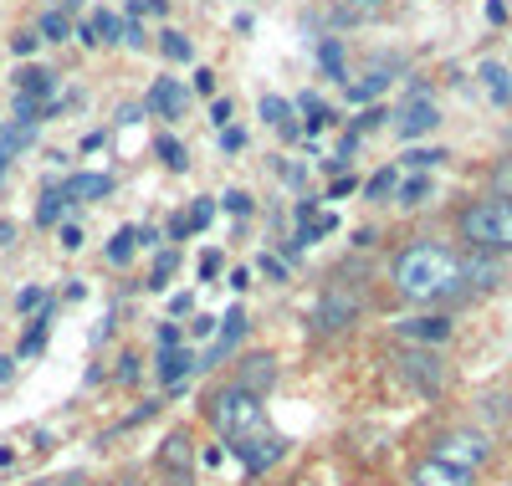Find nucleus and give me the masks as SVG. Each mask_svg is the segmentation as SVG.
Segmentation results:
<instances>
[{"label":"nucleus","mask_w":512,"mask_h":486,"mask_svg":"<svg viewBox=\"0 0 512 486\" xmlns=\"http://www.w3.org/2000/svg\"><path fill=\"white\" fill-rule=\"evenodd\" d=\"M390 282L410 302H441V297H451L461 287V256L436 246V241H415V246H405L395 256Z\"/></svg>","instance_id":"f257e3e1"},{"label":"nucleus","mask_w":512,"mask_h":486,"mask_svg":"<svg viewBox=\"0 0 512 486\" xmlns=\"http://www.w3.org/2000/svg\"><path fill=\"white\" fill-rule=\"evenodd\" d=\"M205 415H210V425H216V435L231 440V446L267 435V405H262V394H251L246 384H221L205 400Z\"/></svg>","instance_id":"f03ea898"},{"label":"nucleus","mask_w":512,"mask_h":486,"mask_svg":"<svg viewBox=\"0 0 512 486\" xmlns=\"http://www.w3.org/2000/svg\"><path fill=\"white\" fill-rule=\"evenodd\" d=\"M461 241H472V251L502 256L512 251V205L507 200H477L461 210Z\"/></svg>","instance_id":"7ed1b4c3"},{"label":"nucleus","mask_w":512,"mask_h":486,"mask_svg":"<svg viewBox=\"0 0 512 486\" xmlns=\"http://www.w3.org/2000/svg\"><path fill=\"white\" fill-rule=\"evenodd\" d=\"M487 456H492V446H487V435H477V430H451V435L436 440V461H446L456 471L477 476V466H487Z\"/></svg>","instance_id":"20e7f679"},{"label":"nucleus","mask_w":512,"mask_h":486,"mask_svg":"<svg viewBox=\"0 0 512 486\" xmlns=\"http://www.w3.org/2000/svg\"><path fill=\"white\" fill-rule=\"evenodd\" d=\"M354 318H359V297H354L349 287H328V292L313 302V328H318V333H344Z\"/></svg>","instance_id":"39448f33"},{"label":"nucleus","mask_w":512,"mask_h":486,"mask_svg":"<svg viewBox=\"0 0 512 486\" xmlns=\"http://www.w3.org/2000/svg\"><path fill=\"white\" fill-rule=\"evenodd\" d=\"M231 456L251 471V476H262V471H272V466H282V456H287V440L277 435V430H267V435H256V440H241V446H231Z\"/></svg>","instance_id":"423d86ee"},{"label":"nucleus","mask_w":512,"mask_h":486,"mask_svg":"<svg viewBox=\"0 0 512 486\" xmlns=\"http://www.w3.org/2000/svg\"><path fill=\"white\" fill-rule=\"evenodd\" d=\"M395 364H400L405 384H415L420 394H441V384H446V369H441V359H436V353H425V348H405Z\"/></svg>","instance_id":"0eeeda50"},{"label":"nucleus","mask_w":512,"mask_h":486,"mask_svg":"<svg viewBox=\"0 0 512 486\" xmlns=\"http://www.w3.org/2000/svg\"><path fill=\"white\" fill-rule=\"evenodd\" d=\"M190 466H195L190 435H185V430H169V435H164V446H159V471L175 481V486H190Z\"/></svg>","instance_id":"6e6552de"},{"label":"nucleus","mask_w":512,"mask_h":486,"mask_svg":"<svg viewBox=\"0 0 512 486\" xmlns=\"http://www.w3.org/2000/svg\"><path fill=\"white\" fill-rule=\"evenodd\" d=\"M436 123H441V108L431 103V93H410V103H405L400 118H395L400 139H420V134H431Z\"/></svg>","instance_id":"1a4fd4ad"},{"label":"nucleus","mask_w":512,"mask_h":486,"mask_svg":"<svg viewBox=\"0 0 512 486\" xmlns=\"http://www.w3.org/2000/svg\"><path fill=\"white\" fill-rule=\"evenodd\" d=\"M185 103H190V87H180L175 77H159V82L149 87V113H159V118L185 113Z\"/></svg>","instance_id":"9d476101"},{"label":"nucleus","mask_w":512,"mask_h":486,"mask_svg":"<svg viewBox=\"0 0 512 486\" xmlns=\"http://www.w3.org/2000/svg\"><path fill=\"white\" fill-rule=\"evenodd\" d=\"M62 195H67V205L108 200L113 195V174H72V180H62Z\"/></svg>","instance_id":"9b49d317"},{"label":"nucleus","mask_w":512,"mask_h":486,"mask_svg":"<svg viewBox=\"0 0 512 486\" xmlns=\"http://www.w3.org/2000/svg\"><path fill=\"white\" fill-rule=\"evenodd\" d=\"M410 481L415 486H472V471H456V466H446V461H420L415 471H410Z\"/></svg>","instance_id":"f8f14e48"},{"label":"nucleus","mask_w":512,"mask_h":486,"mask_svg":"<svg viewBox=\"0 0 512 486\" xmlns=\"http://www.w3.org/2000/svg\"><path fill=\"white\" fill-rule=\"evenodd\" d=\"M400 338H410V343H446V338H451V318H441V313L405 318V323H400Z\"/></svg>","instance_id":"ddd939ff"},{"label":"nucleus","mask_w":512,"mask_h":486,"mask_svg":"<svg viewBox=\"0 0 512 486\" xmlns=\"http://www.w3.org/2000/svg\"><path fill=\"white\" fill-rule=\"evenodd\" d=\"M52 93H57V72H47V67H21L16 72V98L52 103Z\"/></svg>","instance_id":"4468645a"},{"label":"nucleus","mask_w":512,"mask_h":486,"mask_svg":"<svg viewBox=\"0 0 512 486\" xmlns=\"http://www.w3.org/2000/svg\"><path fill=\"white\" fill-rule=\"evenodd\" d=\"M241 333H246V313L241 307H231V313L216 323V343H210V353H205V364H216V359H226V353L241 343Z\"/></svg>","instance_id":"2eb2a0df"},{"label":"nucleus","mask_w":512,"mask_h":486,"mask_svg":"<svg viewBox=\"0 0 512 486\" xmlns=\"http://www.w3.org/2000/svg\"><path fill=\"white\" fill-rule=\"evenodd\" d=\"M502 282V267H497V261L487 256V251H477V256H466L461 261V287H497Z\"/></svg>","instance_id":"dca6fc26"},{"label":"nucleus","mask_w":512,"mask_h":486,"mask_svg":"<svg viewBox=\"0 0 512 486\" xmlns=\"http://www.w3.org/2000/svg\"><path fill=\"white\" fill-rule=\"evenodd\" d=\"M190 369H195V353H185V348H159V384L180 389Z\"/></svg>","instance_id":"f3484780"},{"label":"nucleus","mask_w":512,"mask_h":486,"mask_svg":"<svg viewBox=\"0 0 512 486\" xmlns=\"http://www.w3.org/2000/svg\"><path fill=\"white\" fill-rule=\"evenodd\" d=\"M210 215H216V200H195V205H190V210L175 220V226H169V236L180 241V236H195V231H205V226H210Z\"/></svg>","instance_id":"a211bd4d"},{"label":"nucleus","mask_w":512,"mask_h":486,"mask_svg":"<svg viewBox=\"0 0 512 486\" xmlns=\"http://www.w3.org/2000/svg\"><path fill=\"white\" fill-rule=\"evenodd\" d=\"M241 384H246L251 394L272 389V384H277V364L267 359V353H256V359H246V369H241Z\"/></svg>","instance_id":"6ab92c4d"},{"label":"nucleus","mask_w":512,"mask_h":486,"mask_svg":"<svg viewBox=\"0 0 512 486\" xmlns=\"http://www.w3.org/2000/svg\"><path fill=\"white\" fill-rule=\"evenodd\" d=\"M134 251H139V226H118L113 241H108V261H113V267H128Z\"/></svg>","instance_id":"aec40b11"},{"label":"nucleus","mask_w":512,"mask_h":486,"mask_svg":"<svg viewBox=\"0 0 512 486\" xmlns=\"http://www.w3.org/2000/svg\"><path fill=\"white\" fill-rule=\"evenodd\" d=\"M395 200H400L405 210L425 205V200H431V174H410V180H400V185H395Z\"/></svg>","instance_id":"412c9836"},{"label":"nucleus","mask_w":512,"mask_h":486,"mask_svg":"<svg viewBox=\"0 0 512 486\" xmlns=\"http://www.w3.org/2000/svg\"><path fill=\"white\" fill-rule=\"evenodd\" d=\"M482 82H487L492 103H512V77H507L502 62H482Z\"/></svg>","instance_id":"4be33fe9"},{"label":"nucleus","mask_w":512,"mask_h":486,"mask_svg":"<svg viewBox=\"0 0 512 486\" xmlns=\"http://www.w3.org/2000/svg\"><path fill=\"white\" fill-rule=\"evenodd\" d=\"M154 154H159V164H164L169 174H185V169H190V159H185V144H180V139H169V134L154 144Z\"/></svg>","instance_id":"5701e85b"},{"label":"nucleus","mask_w":512,"mask_h":486,"mask_svg":"<svg viewBox=\"0 0 512 486\" xmlns=\"http://www.w3.org/2000/svg\"><path fill=\"white\" fill-rule=\"evenodd\" d=\"M62 210H67V195L62 190H47V195H41V205H36V226L52 231L57 220H62Z\"/></svg>","instance_id":"b1692460"},{"label":"nucleus","mask_w":512,"mask_h":486,"mask_svg":"<svg viewBox=\"0 0 512 486\" xmlns=\"http://www.w3.org/2000/svg\"><path fill=\"white\" fill-rule=\"evenodd\" d=\"M384 87H390V72L374 67L364 82H349V98H354V103H369V98H379V93H384Z\"/></svg>","instance_id":"393cba45"},{"label":"nucleus","mask_w":512,"mask_h":486,"mask_svg":"<svg viewBox=\"0 0 512 486\" xmlns=\"http://www.w3.org/2000/svg\"><path fill=\"white\" fill-rule=\"evenodd\" d=\"M52 313H41L31 328H26V338H21V359H36L41 348H47V333H52V323H47Z\"/></svg>","instance_id":"a878e982"},{"label":"nucleus","mask_w":512,"mask_h":486,"mask_svg":"<svg viewBox=\"0 0 512 486\" xmlns=\"http://www.w3.org/2000/svg\"><path fill=\"white\" fill-rule=\"evenodd\" d=\"M159 52H164L169 62H190V57H195V47H190V36H185V31H164Z\"/></svg>","instance_id":"bb28decb"},{"label":"nucleus","mask_w":512,"mask_h":486,"mask_svg":"<svg viewBox=\"0 0 512 486\" xmlns=\"http://www.w3.org/2000/svg\"><path fill=\"white\" fill-rule=\"evenodd\" d=\"M318 62H323V72H328V77H344V47H338L333 36L318 47Z\"/></svg>","instance_id":"cd10ccee"},{"label":"nucleus","mask_w":512,"mask_h":486,"mask_svg":"<svg viewBox=\"0 0 512 486\" xmlns=\"http://www.w3.org/2000/svg\"><path fill=\"white\" fill-rule=\"evenodd\" d=\"M175 267H180L175 246H169V251H159V261H154V277H149V287H169V277H175Z\"/></svg>","instance_id":"c85d7f7f"},{"label":"nucleus","mask_w":512,"mask_h":486,"mask_svg":"<svg viewBox=\"0 0 512 486\" xmlns=\"http://www.w3.org/2000/svg\"><path fill=\"white\" fill-rule=\"evenodd\" d=\"M395 185H400V174H395V169H379L374 180L364 185V195H369V200H384V195H395Z\"/></svg>","instance_id":"c756f323"},{"label":"nucleus","mask_w":512,"mask_h":486,"mask_svg":"<svg viewBox=\"0 0 512 486\" xmlns=\"http://www.w3.org/2000/svg\"><path fill=\"white\" fill-rule=\"evenodd\" d=\"M36 36H47V41H67V16L62 11H47L41 16V31Z\"/></svg>","instance_id":"7c9ffc66"},{"label":"nucleus","mask_w":512,"mask_h":486,"mask_svg":"<svg viewBox=\"0 0 512 486\" xmlns=\"http://www.w3.org/2000/svg\"><path fill=\"white\" fill-rule=\"evenodd\" d=\"M441 159H446L441 149H410V154H405V164H410L415 174H425V169H436Z\"/></svg>","instance_id":"2f4dec72"},{"label":"nucleus","mask_w":512,"mask_h":486,"mask_svg":"<svg viewBox=\"0 0 512 486\" xmlns=\"http://www.w3.org/2000/svg\"><path fill=\"white\" fill-rule=\"evenodd\" d=\"M287 113H292V103H287V98H262V118H267L272 128H282V123H287Z\"/></svg>","instance_id":"473e14b6"},{"label":"nucleus","mask_w":512,"mask_h":486,"mask_svg":"<svg viewBox=\"0 0 512 486\" xmlns=\"http://www.w3.org/2000/svg\"><path fill=\"white\" fill-rule=\"evenodd\" d=\"M492 190H497V200H507V205H512V159H502V164H497Z\"/></svg>","instance_id":"72a5a7b5"},{"label":"nucleus","mask_w":512,"mask_h":486,"mask_svg":"<svg viewBox=\"0 0 512 486\" xmlns=\"http://www.w3.org/2000/svg\"><path fill=\"white\" fill-rule=\"evenodd\" d=\"M384 118H390V113H384V108H369V113H359V123H354V134H369V128H379Z\"/></svg>","instance_id":"f704fd0d"},{"label":"nucleus","mask_w":512,"mask_h":486,"mask_svg":"<svg viewBox=\"0 0 512 486\" xmlns=\"http://www.w3.org/2000/svg\"><path fill=\"white\" fill-rule=\"evenodd\" d=\"M226 210H231V215H251V195H246V190H231V195H226Z\"/></svg>","instance_id":"c9c22d12"},{"label":"nucleus","mask_w":512,"mask_h":486,"mask_svg":"<svg viewBox=\"0 0 512 486\" xmlns=\"http://www.w3.org/2000/svg\"><path fill=\"white\" fill-rule=\"evenodd\" d=\"M210 123H216V128H231V103H226V98L210 103Z\"/></svg>","instance_id":"e433bc0d"},{"label":"nucleus","mask_w":512,"mask_h":486,"mask_svg":"<svg viewBox=\"0 0 512 486\" xmlns=\"http://www.w3.org/2000/svg\"><path fill=\"white\" fill-rule=\"evenodd\" d=\"M41 302H47V292H41V287H26V292L16 297V307H21V313H31V307H41Z\"/></svg>","instance_id":"4c0bfd02"},{"label":"nucleus","mask_w":512,"mask_h":486,"mask_svg":"<svg viewBox=\"0 0 512 486\" xmlns=\"http://www.w3.org/2000/svg\"><path fill=\"white\" fill-rule=\"evenodd\" d=\"M118 379H123V384L139 379V359H134V353H123V359H118Z\"/></svg>","instance_id":"58836bf2"},{"label":"nucleus","mask_w":512,"mask_h":486,"mask_svg":"<svg viewBox=\"0 0 512 486\" xmlns=\"http://www.w3.org/2000/svg\"><path fill=\"white\" fill-rule=\"evenodd\" d=\"M164 11V0H128V16H154Z\"/></svg>","instance_id":"ea45409f"},{"label":"nucleus","mask_w":512,"mask_h":486,"mask_svg":"<svg viewBox=\"0 0 512 486\" xmlns=\"http://www.w3.org/2000/svg\"><path fill=\"white\" fill-rule=\"evenodd\" d=\"M36 41H41L36 31H21V36L11 41V47H16V57H31V52H36Z\"/></svg>","instance_id":"a19ab883"},{"label":"nucleus","mask_w":512,"mask_h":486,"mask_svg":"<svg viewBox=\"0 0 512 486\" xmlns=\"http://www.w3.org/2000/svg\"><path fill=\"white\" fill-rule=\"evenodd\" d=\"M216 272H221V251H205V256H200V277L210 282V277H216Z\"/></svg>","instance_id":"79ce46f5"},{"label":"nucleus","mask_w":512,"mask_h":486,"mask_svg":"<svg viewBox=\"0 0 512 486\" xmlns=\"http://www.w3.org/2000/svg\"><path fill=\"white\" fill-rule=\"evenodd\" d=\"M195 93H205V98L216 93V72H210V67H200V72H195Z\"/></svg>","instance_id":"37998d69"},{"label":"nucleus","mask_w":512,"mask_h":486,"mask_svg":"<svg viewBox=\"0 0 512 486\" xmlns=\"http://www.w3.org/2000/svg\"><path fill=\"white\" fill-rule=\"evenodd\" d=\"M180 338H185V333H180L175 323H164V328H159V348H180Z\"/></svg>","instance_id":"c03bdc74"},{"label":"nucleus","mask_w":512,"mask_h":486,"mask_svg":"<svg viewBox=\"0 0 512 486\" xmlns=\"http://www.w3.org/2000/svg\"><path fill=\"white\" fill-rule=\"evenodd\" d=\"M123 47H134V52L144 47V31H139L134 21H123Z\"/></svg>","instance_id":"a18cd8bd"},{"label":"nucleus","mask_w":512,"mask_h":486,"mask_svg":"<svg viewBox=\"0 0 512 486\" xmlns=\"http://www.w3.org/2000/svg\"><path fill=\"white\" fill-rule=\"evenodd\" d=\"M262 272H267L272 282H287V267H282V261H277V256H262Z\"/></svg>","instance_id":"49530a36"},{"label":"nucleus","mask_w":512,"mask_h":486,"mask_svg":"<svg viewBox=\"0 0 512 486\" xmlns=\"http://www.w3.org/2000/svg\"><path fill=\"white\" fill-rule=\"evenodd\" d=\"M241 144H246V134H241V128H226V134H221V149H226V154H236Z\"/></svg>","instance_id":"de8ad7c7"},{"label":"nucleus","mask_w":512,"mask_h":486,"mask_svg":"<svg viewBox=\"0 0 512 486\" xmlns=\"http://www.w3.org/2000/svg\"><path fill=\"white\" fill-rule=\"evenodd\" d=\"M190 307H195L190 292H175V297H169V313H190Z\"/></svg>","instance_id":"09e8293b"},{"label":"nucleus","mask_w":512,"mask_h":486,"mask_svg":"<svg viewBox=\"0 0 512 486\" xmlns=\"http://www.w3.org/2000/svg\"><path fill=\"white\" fill-rule=\"evenodd\" d=\"M82 246V231L77 226H62V251H77Z\"/></svg>","instance_id":"8fccbe9b"},{"label":"nucleus","mask_w":512,"mask_h":486,"mask_svg":"<svg viewBox=\"0 0 512 486\" xmlns=\"http://www.w3.org/2000/svg\"><path fill=\"white\" fill-rule=\"evenodd\" d=\"M487 21H492V26L507 21V6H502V0H487Z\"/></svg>","instance_id":"3c124183"},{"label":"nucleus","mask_w":512,"mask_h":486,"mask_svg":"<svg viewBox=\"0 0 512 486\" xmlns=\"http://www.w3.org/2000/svg\"><path fill=\"white\" fill-rule=\"evenodd\" d=\"M190 333H195V338H205V333H216V323H210V318H195V323H190Z\"/></svg>","instance_id":"603ef678"},{"label":"nucleus","mask_w":512,"mask_h":486,"mask_svg":"<svg viewBox=\"0 0 512 486\" xmlns=\"http://www.w3.org/2000/svg\"><path fill=\"white\" fill-rule=\"evenodd\" d=\"M16 241V226H11V220H0V246H11Z\"/></svg>","instance_id":"864d4df0"},{"label":"nucleus","mask_w":512,"mask_h":486,"mask_svg":"<svg viewBox=\"0 0 512 486\" xmlns=\"http://www.w3.org/2000/svg\"><path fill=\"white\" fill-rule=\"evenodd\" d=\"M16 374V359H0V379H11Z\"/></svg>","instance_id":"5fc2aeb1"},{"label":"nucleus","mask_w":512,"mask_h":486,"mask_svg":"<svg viewBox=\"0 0 512 486\" xmlns=\"http://www.w3.org/2000/svg\"><path fill=\"white\" fill-rule=\"evenodd\" d=\"M57 6H77V0H57Z\"/></svg>","instance_id":"6e6d98bb"}]
</instances>
